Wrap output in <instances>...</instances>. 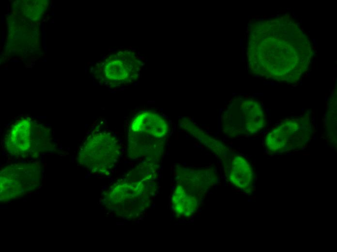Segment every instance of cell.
<instances>
[{
	"label": "cell",
	"mask_w": 337,
	"mask_h": 252,
	"mask_svg": "<svg viewBox=\"0 0 337 252\" xmlns=\"http://www.w3.org/2000/svg\"><path fill=\"white\" fill-rule=\"evenodd\" d=\"M217 173L213 168L196 169L182 167L177 169L176 182L201 193V190L214 185Z\"/></svg>",
	"instance_id": "cell-11"
},
{
	"label": "cell",
	"mask_w": 337,
	"mask_h": 252,
	"mask_svg": "<svg viewBox=\"0 0 337 252\" xmlns=\"http://www.w3.org/2000/svg\"><path fill=\"white\" fill-rule=\"evenodd\" d=\"M4 147L11 156L18 158H36L53 150L50 129L32 118H21L10 127Z\"/></svg>",
	"instance_id": "cell-3"
},
{
	"label": "cell",
	"mask_w": 337,
	"mask_h": 252,
	"mask_svg": "<svg viewBox=\"0 0 337 252\" xmlns=\"http://www.w3.org/2000/svg\"><path fill=\"white\" fill-rule=\"evenodd\" d=\"M308 118L285 120L265 136L264 145L271 153H282L300 149L310 137Z\"/></svg>",
	"instance_id": "cell-7"
},
{
	"label": "cell",
	"mask_w": 337,
	"mask_h": 252,
	"mask_svg": "<svg viewBox=\"0 0 337 252\" xmlns=\"http://www.w3.org/2000/svg\"><path fill=\"white\" fill-rule=\"evenodd\" d=\"M120 153V144L114 135L105 131H95L80 147L77 161L92 173L107 174L116 165Z\"/></svg>",
	"instance_id": "cell-4"
},
{
	"label": "cell",
	"mask_w": 337,
	"mask_h": 252,
	"mask_svg": "<svg viewBox=\"0 0 337 252\" xmlns=\"http://www.w3.org/2000/svg\"><path fill=\"white\" fill-rule=\"evenodd\" d=\"M179 127L198 141L222 161L232 152L230 148L218 139L204 131L192 120L184 118L179 120Z\"/></svg>",
	"instance_id": "cell-12"
},
{
	"label": "cell",
	"mask_w": 337,
	"mask_h": 252,
	"mask_svg": "<svg viewBox=\"0 0 337 252\" xmlns=\"http://www.w3.org/2000/svg\"><path fill=\"white\" fill-rule=\"evenodd\" d=\"M139 64L129 51H119L111 56L105 64L104 79L110 84L119 86L129 83L138 76Z\"/></svg>",
	"instance_id": "cell-9"
},
{
	"label": "cell",
	"mask_w": 337,
	"mask_h": 252,
	"mask_svg": "<svg viewBox=\"0 0 337 252\" xmlns=\"http://www.w3.org/2000/svg\"><path fill=\"white\" fill-rule=\"evenodd\" d=\"M156 173L155 163L145 161L138 164L109 188L104 196V205L121 218H137L151 203Z\"/></svg>",
	"instance_id": "cell-1"
},
{
	"label": "cell",
	"mask_w": 337,
	"mask_h": 252,
	"mask_svg": "<svg viewBox=\"0 0 337 252\" xmlns=\"http://www.w3.org/2000/svg\"><path fill=\"white\" fill-rule=\"evenodd\" d=\"M221 162L228 183L242 192L251 194L254 189L255 174L249 161L243 156L232 153Z\"/></svg>",
	"instance_id": "cell-8"
},
{
	"label": "cell",
	"mask_w": 337,
	"mask_h": 252,
	"mask_svg": "<svg viewBox=\"0 0 337 252\" xmlns=\"http://www.w3.org/2000/svg\"><path fill=\"white\" fill-rule=\"evenodd\" d=\"M42 177L41 166L35 162L7 165L0 173V201L7 203L35 191Z\"/></svg>",
	"instance_id": "cell-5"
},
{
	"label": "cell",
	"mask_w": 337,
	"mask_h": 252,
	"mask_svg": "<svg viewBox=\"0 0 337 252\" xmlns=\"http://www.w3.org/2000/svg\"><path fill=\"white\" fill-rule=\"evenodd\" d=\"M169 125L162 115L146 110L132 120L127 136V152L133 159L145 158L155 163L163 154L165 139L169 133Z\"/></svg>",
	"instance_id": "cell-2"
},
{
	"label": "cell",
	"mask_w": 337,
	"mask_h": 252,
	"mask_svg": "<svg viewBox=\"0 0 337 252\" xmlns=\"http://www.w3.org/2000/svg\"><path fill=\"white\" fill-rule=\"evenodd\" d=\"M264 113L256 102L245 101L234 109H228L221 118V128L224 134L230 138L253 134L265 126Z\"/></svg>",
	"instance_id": "cell-6"
},
{
	"label": "cell",
	"mask_w": 337,
	"mask_h": 252,
	"mask_svg": "<svg viewBox=\"0 0 337 252\" xmlns=\"http://www.w3.org/2000/svg\"><path fill=\"white\" fill-rule=\"evenodd\" d=\"M200 192L177 183L171 198L173 210L180 218H189L198 211L201 204Z\"/></svg>",
	"instance_id": "cell-10"
}]
</instances>
